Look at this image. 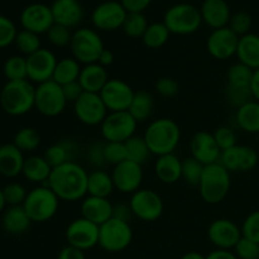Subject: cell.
<instances>
[{"label":"cell","instance_id":"1","mask_svg":"<svg viewBox=\"0 0 259 259\" xmlns=\"http://www.w3.org/2000/svg\"><path fill=\"white\" fill-rule=\"evenodd\" d=\"M89 172L75 161L67 162L52 169L47 186L61 201L75 202L88 195Z\"/></svg>","mask_w":259,"mask_h":259},{"label":"cell","instance_id":"2","mask_svg":"<svg viewBox=\"0 0 259 259\" xmlns=\"http://www.w3.org/2000/svg\"><path fill=\"white\" fill-rule=\"evenodd\" d=\"M143 138L151 153L159 157L174 153L181 141V129L172 119L159 118L147 126Z\"/></svg>","mask_w":259,"mask_h":259},{"label":"cell","instance_id":"3","mask_svg":"<svg viewBox=\"0 0 259 259\" xmlns=\"http://www.w3.org/2000/svg\"><path fill=\"white\" fill-rule=\"evenodd\" d=\"M35 88L29 80L7 81L0 91V105L12 116H22L34 108Z\"/></svg>","mask_w":259,"mask_h":259},{"label":"cell","instance_id":"4","mask_svg":"<svg viewBox=\"0 0 259 259\" xmlns=\"http://www.w3.org/2000/svg\"><path fill=\"white\" fill-rule=\"evenodd\" d=\"M230 175L232 174L219 162L205 166L199 184L201 199L207 204H220L227 197L232 186Z\"/></svg>","mask_w":259,"mask_h":259},{"label":"cell","instance_id":"5","mask_svg":"<svg viewBox=\"0 0 259 259\" xmlns=\"http://www.w3.org/2000/svg\"><path fill=\"white\" fill-rule=\"evenodd\" d=\"M60 201L47 185H39L28 191L23 207L33 223H45L57 214Z\"/></svg>","mask_w":259,"mask_h":259},{"label":"cell","instance_id":"6","mask_svg":"<svg viewBox=\"0 0 259 259\" xmlns=\"http://www.w3.org/2000/svg\"><path fill=\"white\" fill-rule=\"evenodd\" d=\"M70 50L72 57L85 66L98 62L105 47L100 34L96 30L83 27L72 33Z\"/></svg>","mask_w":259,"mask_h":259},{"label":"cell","instance_id":"7","mask_svg":"<svg viewBox=\"0 0 259 259\" xmlns=\"http://www.w3.org/2000/svg\"><path fill=\"white\" fill-rule=\"evenodd\" d=\"M163 23L171 34L189 35L200 29L202 18L200 9L196 7L187 3H181L167 10Z\"/></svg>","mask_w":259,"mask_h":259},{"label":"cell","instance_id":"8","mask_svg":"<svg viewBox=\"0 0 259 259\" xmlns=\"http://www.w3.org/2000/svg\"><path fill=\"white\" fill-rule=\"evenodd\" d=\"M133 240V229L131 223L111 218L100 225L99 245L109 253H119L125 250Z\"/></svg>","mask_w":259,"mask_h":259},{"label":"cell","instance_id":"9","mask_svg":"<svg viewBox=\"0 0 259 259\" xmlns=\"http://www.w3.org/2000/svg\"><path fill=\"white\" fill-rule=\"evenodd\" d=\"M67 100L63 94L62 86L53 80L35 86L34 108L38 113L47 118H55L65 111Z\"/></svg>","mask_w":259,"mask_h":259},{"label":"cell","instance_id":"10","mask_svg":"<svg viewBox=\"0 0 259 259\" xmlns=\"http://www.w3.org/2000/svg\"><path fill=\"white\" fill-rule=\"evenodd\" d=\"M138 121L129 111H111L106 115L100 125L101 136L106 142L125 143L136 136Z\"/></svg>","mask_w":259,"mask_h":259},{"label":"cell","instance_id":"11","mask_svg":"<svg viewBox=\"0 0 259 259\" xmlns=\"http://www.w3.org/2000/svg\"><path fill=\"white\" fill-rule=\"evenodd\" d=\"M132 212L143 222H156L163 214V200L151 189H139L132 194L129 202Z\"/></svg>","mask_w":259,"mask_h":259},{"label":"cell","instance_id":"12","mask_svg":"<svg viewBox=\"0 0 259 259\" xmlns=\"http://www.w3.org/2000/svg\"><path fill=\"white\" fill-rule=\"evenodd\" d=\"M65 235L68 245H72L85 252L99 245L100 227L81 217L72 220L67 225Z\"/></svg>","mask_w":259,"mask_h":259},{"label":"cell","instance_id":"13","mask_svg":"<svg viewBox=\"0 0 259 259\" xmlns=\"http://www.w3.org/2000/svg\"><path fill=\"white\" fill-rule=\"evenodd\" d=\"M73 111L78 120L89 126L101 125L109 114L100 94L83 93L73 103Z\"/></svg>","mask_w":259,"mask_h":259},{"label":"cell","instance_id":"14","mask_svg":"<svg viewBox=\"0 0 259 259\" xmlns=\"http://www.w3.org/2000/svg\"><path fill=\"white\" fill-rule=\"evenodd\" d=\"M128 12L124 9L120 2L108 0L99 4L91 14L94 27L103 32H113L120 29L124 24Z\"/></svg>","mask_w":259,"mask_h":259},{"label":"cell","instance_id":"15","mask_svg":"<svg viewBox=\"0 0 259 259\" xmlns=\"http://www.w3.org/2000/svg\"><path fill=\"white\" fill-rule=\"evenodd\" d=\"M136 91L125 81L120 78H109L106 85L100 91V96L104 104L111 111H128L133 101Z\"/></svg>","mask_w":259,"mask_h":259},{"label":"cell","instance_id":"16","mask_svg":"<svg viewBox=\"0 0 259 259\" xmlns=\"http://www.w3.org/2000/svg\"><path fill=\"white\" fill-rule=\"evenodd\" d=\"M58 60L55 53L47 48H40L27 57L28 80L32 83L47 82L52 80Z\"/></svg>","mask_w":259,"mask_h":259},{"label":"cell","instance_id":"17","mask_svg":"<svg viewBox=\"0 0 259 259\" xmlns=\"http://www.w3.org/2000/svg\"><path fill=\"white\" fill-rule=\"evenodd\" d=\"M20 24L23 29L29 30L35 34L47 33L55 24L51 7L40 3H33L27 5L20 13Z\"/></svg>","mask_w":259,"mask_h":259},{"label":"cell","instance_id":"18","mask_svg":"<svg viewBox=\"0 0 259 259\" xmlns=\"http://www.w3.org/2000/svg\"><path fill=\"white\" fill-rule=\"evenodd\" d=\"M115 190L121 194H134L141 189L143 182V168L141 164L125 159L121 163L114 166L111 171Z\"/></svg>","mask_w":259,"mask_h":259},{"label":"cell","instance_id":"19","mask_svg":"<svg viewBox=\"0 0 259 259\" xmlns=\"http://www.w3.org/2000/svg\"><path fill=\"white\" fill-rule=\"evenodd\" d=\"M239 38L229 27L214 29L206 40V50L215 60H229L237 55Z\"/></svg>","mask_w":259,"mask_h":259},{"label":"cell","instance_id":"20","mask_svg":"<svg viewBox=\"0 0 259 259\" xmlns=\"http://www.w3.org/2000/svg\"><path fill=\"white\" fill-rule=\"evenodd\" d=\"M258 153L249 146H234L222 152L219 163H222L230 174L249 172L258 164Z\"/></svg>","mask_w":259,"mask_h":259},{"label":"cell","instance_id":"21","mask_svg":"<svg viewBox=\"0 0 259 259\" xmlns=\"http://www.w3.org/2000/svg\"><path fill=\"white\" fill-rule=\"evenodd\" d=\"M242 237V229L229 219H217L207 228V238L217 249H234Z\"/></svg>","mask_w":259,"mask_h":259},{"label":"cell","instance_id":"22","mask_svg":"<svg viewBox=\"0 0 259 259\" xmlns=\"http://www.w3.org/2000/svg\"><path fill=\"white\" fill-rule=\"evenodd\" d=\"M191 157L204 166L218 163L222 156V149L218 146L214 134L206 131H200L192 136L190 141Z\"/></svg>","mask_w":259,"mask_h":259},{"label":"cell","instance_id":"23","mask_svg":"<svg viewBox=\"0 0 259 259\" xmlns=\"http://www.w3.org/2000/svg\"><path fill=\"white\" fill-rule=\"evenodd\" d=\"M55 23L65 27L76 28L83 19V8L78 0H55L51 5Z\"/></svg>","mask_w":259,"mask_h":259},{"label":"cell","instance_id":"24","mask_svg":"<svg viewBox=\"0 0 259 259\" xmlns=\"http://www.w3.org/2000/svg\"><path fill=\"white\" fill-rule=\"evenodd\" d=\"M114 205L109 201V199L96 197L88 195L81 201V217L90 220L96 225H103L113 218Z\"/></svg>","mask_w":259,"mask_h":259},{"label":"cell","instance_id":"25","mask_svg":"<svg viewBox=\"0 0 259 259\" xmlns=\"http://www.w3.org/2000/svg\"><path fill=\"white\" fill-rule=\"evenodd\" d=\"M202 23L214 29L228 27L232 18L230 8L225 0H205L201 5Z\"/></svg>","mask_w":259,"mask_h":259},{"label":"cell","instance_id":"26","mask_svg":"<svg viewBox=\"0 0 259 259\" xmlns=\"http://www.w3.org/2000/svg\"><path fill=\"white\" fill-rule=\"evenodd\" d=\"M24 153L14 143L0 146V175L7 179L19 176L24 166Z\"/></svg>","mask_w":259,"mask_h":259},{"label":"cell","instance_id":"27","mask_svg":"<svg viewBox=\"0 0 259 259\" xmlns=\"http://www.w3.org/2000/svg\"><path fill=\"white\" fill-rule=\"evenodd\" d=\"M108 81L109 77L106 68L98 62L83 66L80 77H78V82L83 91L93 94H100Z\"/></svg>","mask_w":259,"mask_h":259},{"label":"cell","instance_id":"28","mask_svg":"<svg viewBox=\"0 0 259 259\" xmlns=\"http://www.w3.org/2000/svg\"><path fill=\"white\" fill-rule=\"evenodd\" d=\"M182 161L175 153L157 157L154 163V174L157 179L166 185L176 184L181 180Z\"/></svg>","mask_w":259,"mask_h":259},{"label":"cell","instance_id":"29","mask_svg":"<svg viewBox=\"0 0 259 259\" xmlns=\"http://www.w3.org/2000/svg\"><path fill=\"white\" fill-rule=\"evenodd\" d=\"M32 220L28 217L23 205L20 206H9L4 211L2 225L7 233L12 235H22L29 230Z\"/></svg>","mask_w":259,"mask_h":259},{"label":"cell","instance_id":"30","mask_svg":"<svg viewBox=\"0 0 259 259\" xmlns=\"http://www.w3.org/2000/svg\"><path fill=\"white\" fill-rule=\"evenodd\" d=\"M238 62L248 66L253 71L259 68V35L248 33L239 38L237 48Z\"/></svg>","mask_w":259,"mask_h":259},{"label":"cell","instance_id":"31","mask_svg":"<svg viewBox=\"0 0 259 259\" xmlns=\"http://www.w3.org/2000/svg\"><path fill=\"white\" fill-rule=\"evenodd\" d=\"M52 167L43 156H30L25 158L22 175L29 182L38 185H47L52 174Z\"/></svg>","mask_w":259,"mask_h":259},{"label":"cell","instance_id":"32","mask_svg":"<svg viewBox=\"0 0 259 259\" xmlns=\"http://www.w3.org/2000/svg\"><path fill=\"white\" fill-rule=\"evenodd\" d=\"M235 121L245 133H259V101L250 100L235 111Z\"/></svg>","mask_w":259,"mask_h":259},{"label":"cell","instance_id":"33","mask_svg":"<svg viewBox=\"0 0 259 259\" xmlns=\"http://www.w3.org/2000/svg\"><path fill=\"white\" fill-rule=\"evenodd\" d=\"M115 190L111 174L104 169H94L89 174L88 180V195L96 197L109 199Z\"/></svg>","mask_w":259,"mask_h":259},{"label":"cell","instance_id":"34","mask_svg":"<svg viewBox=\"0 0 259 259\" xmlns=\"http://www.w3.org/2000/svg\"><path fill=\"white\" fill-rule=\"evenodd\" d=\"M76 153V144L72 141H61L52 144L46 149L43 157L46 161L51 164L52 168L61 166L63 163L73 161V157Z\"/></svg>","mask_w":259,"mask_h":259},{"label":"cell","instance_id":"35","mask_svg":"<svg viewBox=\"0 0 259 259\" xmlns=\"http://www.w3.org/2000/svg\"><path fill=\"white\" fill-rule=\"evenodd\" d=\"M81 70H82L81 63L73 57L61 58L56 65L52 80L61 86L75 82V81H78Z\"/></svg>","mask_w":259,"mask_h":259},{"label":"cell","instance_id":"36","mask_svg":"<svg viewBox=\"0 0 259 259\" xmlns=\"http://www.w3.org/2000/svg\"><path fill=\"white\" fill-rule=\"evenodd\" d=\"M153 95L146 90H139L136 91V94H134L133 101H132L128 111L138 123H143V121L148 120L151 118L152 113H153Z\"/></svg>","mask_w":259,"mask_h":259},{"label":"cell","instance_id":"37","mask_svg":"<svg viewBox=\"0 0 259 259\" xmlns=\"http://www.w3.org/2000/svg\"><path fill=\"white\" fill-rule=\"evenodd\" d=\"M169 35H171V33H169L166 24L156 22L148 25L146 33L142 37V40H143L146 47L151 48V50H157V48L163 47L168 42Z\"/></svg>","mask_w":259,"mask_h":259},{"label":"cell","instance_id":"38","mask_svg":"<svg viewBox=\"0 0 259 259\" xmlns=\"http://www.w3.org/2000/svg\"><path fill=\"white\" fill-rule=\"evenodd\" d=\"M125 151H126V159L132 162L143 166L147 161H148L149 156H151V151H149L148 144L146 143L143 137L134 136L131 139L125 142Z\"/></svg>","mask_w":259,"mask_h":259},{"label":"cell","instance_id":"39","mask_svg":"<svg viewBox=\"0 0 259 259\" xmlns=\"http://www.w3.org/2000/svg\"><path fill=\"white\" fill-rule=\"evenodd\" d=\"M3 72L8 81L28 80L27 57L19 55L10 56L3 66Z\"/></svg>","mask_w":259,"mask_h":259},{"label":"cell","instance_id":"40","mask_svg":"<svg viewBox=\"0 0 259 259\" xmlns=\"http://www.w3.org/2000/svg\"><path fill=\"white\" fill-rule=\"evenodd\" d=\"M13 143H14V146L18 147L23 153H24V152H33L39 147L40 136L34 128L24 126V128L19 129V131L15 133Z\"/></svg>","mask_w":259,"mask_h":259},{"label":"cell","instance_id":"41","mask_svg":"<svg viewBox=\"0 0 259 259\" xmlns=\"http://www.w3.org/2000/svg\"><path fill=\"white\" fill-rule=\"evenodd\" d=\"M253 72L248 66L243 65V63L238 62L234 63L229 67L227 73V85L235 86V88H250V82H252Z\"/></svg>","mask_w":259,"mask_h":259},{"label":"cell","instance_id":"42","mask_svg":"<svg viewBox=\"0 0 259 259\" xmlns=\"http://www.w3.org/2000/svg\"><path fill=\"white\" fill-rule=\"evenodd\" d=\"M148 22L143 13H128L121 29L128 37L142 38L148 28Z\"/></svg>","mask_w":259,"mask_h":259},{"label":"cell","instance_id":"43","mask_svg":"<svg viewBox=\"0 0 259 259\" xmlns=\"http://www.w3.org/2000/svg\"><path fill=\"white\" fill-rule=\"evenodd\" d=\"M14 43L15 46H17L18 51H19L22 55L27 56V57L42 48L40 47L39 35L25 29H22L18 32Z\"/></svg>","mask_w":259,"mask_h":259},{"label":"cell","instance_id":"44","mask_svg":"<svg viewBox=\"0 0 259 259\" xmlns=\"http://www.w3.org/2000/svg\"><path fill=\"white\" fill-rule=\"evenodd\" d=\"M204 168H205L204 164L200 163L199 161H196V159L192 158V157L185 158L184 161H182L181 179L184 180L187 185L199 187Z\"/></svg>","mask_w":259,"mask_h":259},{"label":"cell","instance_id":"45","mask_svg":"<svg viewBox=\"0 0 259 259\" xmlns=\"http://www.w3.org/2000/svg\"><path fill=\"white\" fill-rule=\"evenodd\" d=\"M3 194H4L7 205H9V206H20V205L24 204L28 191L19 182H10L3 189Z\"/></svg>","mask_w":259,"mask_h":259},{"label":"cell","instance_id":"46","mask_svg":"<svg viewBox=\"0 0 259 259\" xmlns=\"http://www.w3.org/2000/svg\"><path fill=\"white\" fill-rule=\"evenodd\" d=\"M104 156L108 164L116 166L126 159L125 144L119 142H106L104 143Z\"/></svg>","mask_w":259,"mask_h":259},{"label":"cell","instance_id":"47","mask_svg":"<svg viewBox=\"0 0 259 259\" xmlns=\"http://www.w3.org/2000/svg\"><path fill=\"white\" fill-rule=\"evenodd\" d=\"M225 98L230 105L237 109L247 104L248 101L253 100L250 88H235L230 85H227L225 89Z\"/></svg>","mask_w":259,"mask_h":259},{"label":"cell","instance_id":"48","mask_svg":"<svg viewBox=\"0 0 259 259\" xmlns=\"http://www.w3.org/2000/svg\"><path fill=\"white\" fill-rule=\"evenodd\" d=\"M46 34H47L50 43H52L55 47H66V46H70L71 39H72V33H71L70 28L57 24V23H55Z\"/></svg>","mask_w":259,"mask_h":259},{"label":"cell","instance_id":"49","mask_svg":"<svg viewBox=\"0 0 259 259\" xmlns=\"http://www.w3.org/2000/svg\"><path fill=\"white\" fill-rule=\"evenodd\" d=\"M228 27L238 35V37H243V35L248 34L252 28V17L245 12H238L232 15L229 20Z\"/></svg>","mask_w":259,"mask_h":259},{"label":"cell","instance_id":"50","mask_svg":"<svg viewBox=\"0 0 259 259\" xmlns=\"http://www.w3.org/2000/svg\"><path fill=\"white\" fill-rule=\"evenodd\" d=\"M18 29L14 22L8 17L0 15V48H7L15 42Z\"/></svg>","mask_w":259,"mask_h":259},{"label":"cell","instance_id":"51","mask_svg":"<svg viewBox=\"0 0 259 259\" xmlns=\"http://www.w3.org/2000/svg\"><path fill=\"white\" fill-rule=\"evenodd\" d=\"M234 253L238 259H259V244L242 237L234 247Z\"/></svg>","mask_w":259,"mask_h":259},{"label":"cell","instance_id":"52","mask_svg":"<svg viewBox=\"0 0 259 259\" xmlns=\"http://www.w3.org/2000/svg\"><path fill=\"white\" fill-rule=\"evenodd\" d=\"M240 229L243 237L259 244V210L252 211L245 218Z\"/></svg>","mask_w":259,"mask_h":259},{"label":"cell","instance_id":"53","mask_svg":"<svg viewBox=\"0 0 259 259\" xmlns=\"http://www.w3.org/2000/svg\"><path fill=\"white\" fill-rule=\"evenodd\" d=\"M212 134L222 152L237 146V136L229 126H219Z\"/></svg>","mask_w":259,"mask_h":259},{"label":"cell","instance_id":"54","mask_svg":"<svg viewBox=\"0 0 259 259\" xmlns=\"http://www.w3.org/2000/svg\"><path fill=\"white\" fill-rule=\"evenodd\" d=\"M156 90L163 98H174L180 90L179 82L171 77H162L156 82Z\"/></svg>","mask_w":259,"mask_h":259},{"label":"cell","instance_id":"55","mask_svg":"<svg viewBox=\"0 0 259 259\" xmlns=\"http://www.w3.org/2000/svg\"><path fill=\"white\" fill-rule=\"evenodd\" d=\"M88 159L93 166L96 167V169H103V167L108 164L105 161V156H104V144H93L89 148Z\"/></svg>","mask_w":259,"mask_h":259},{"label":"cell","instance_id":"56","mask_svg":"<svg viewBox=\"0 0 259 259\" xmlns=\"http://www.w3.org/2000/svg\"><path fill=\"white\" fill-rule=\"evenodd\" d=\"M63 94H65V98L67 100V103H75L81 95H82L85 91L81 88L80 82L78 81H75V82L67 83V85L62 86Z\"/></svg>","mask_w":259,"mask_h":259},{"label":"cell","instance_id":"57","mask_svg":"<svg viewBox=\"0 0 259 259\" xmlns=\"http://www.w3.org/2000/svg\"><path fill=\"white\" fill-rule=\"evenodd\" d=\"M120 3L128 13H143L152 0H120Z\"/></svg>","mask_w":259,"mask_h":259},{"label":"cell","instance_id":"58","mask_svg":"<svg viewBox=\"0 0 259 259\" xmlns=\"http://www.w3.org/2000/svg\"><path fill=\"white\" fill-rule=\"evenodd\" d=\"M132 217H134L133 212H132V209L129 205L125 204H118L114 205L113 209V218L119 220H123V222L131 223Z\"/></svg>","mask_w":259,"mask_h":259},{"label":"cell","instance_id":"59","mask_svg":"<svg viewBox=\"0 0 259 259\" xmlns=\"http://www.w3.org/2000/svg\"><path fill=\"white\" fill-rule=\"evenodd\" d=\"M57 259H86L85 252L77 248L72 247V245H67V247L62 248L61 252L58 253Z\"/></svg>","mask_w":259,"mask_h":259},{"label":"cell","instance_id":"60","mask_svg":"<svg viewBox=\"0 0 259 259\" xmlns=\"http://www.w3.org/2000/svg\"><path fill=\"white\" fill-rule=\"evenodd\" d=\"M206 259H238V257L232 250L215 249L206 255Z\"/></svg>","mask_w":259,"mask_h":259},{"label":"cell","instance_id":"61","mask_svg":"<svg viewBox=\"0 0 259 259\" xmlns=\"http://www.w3.org/2000/svg\"><path fill=\"white\" fill-rule=\"evenodd\" d=\"M250 91H252L253 99L259 101V68L254 70V72H253L252 82H250Z\"/></svg>","mask_w":259,"mask_h":259},{"label":"cell","instance_id":"62","mask_svg":"<svg viewBox=\"0 0 259 259\" xmlns=\"http://www.w3.org/2000/svg\"><path fill=\"white\" fill-rule=\"evenodd\" d=\"M113 62H114V55H113V52H110V51L109 50H104L103 51V53H101L100 55V57H99V61H98V63H100L101 66H103V67H108V66H110V65H113Z\"/></svg>","mask_w":259,"mask_h":259},{"label":"cell","instance_id":"63","mask_svg":"<svg viewBox=\"0 0 259 259\" xmlns=\"http://www.w3.org/2000/svg\"><path fill=\"white\" fill-rule=\"evenodd\" d=\"M181 259H206V255H204V254H201V253L192 250V252L185 253V254L181 257Z\"/></svg>","mask_w":259,"mask_h":259},{"label":"cell","instance_id":"64","mask_svg":"<svg viewBox=\"0 0 259 259\" xmlns=\"http://www.w3.org/2000/svg\"><path fill=\"white\" fill-rule=\"evenodd\" d=\"M5 205H7V202H5V199H4V194H3V189H0V212L4 210Z\"/></svg>","mask_w":259,"mask_h":259}]
</instances>
